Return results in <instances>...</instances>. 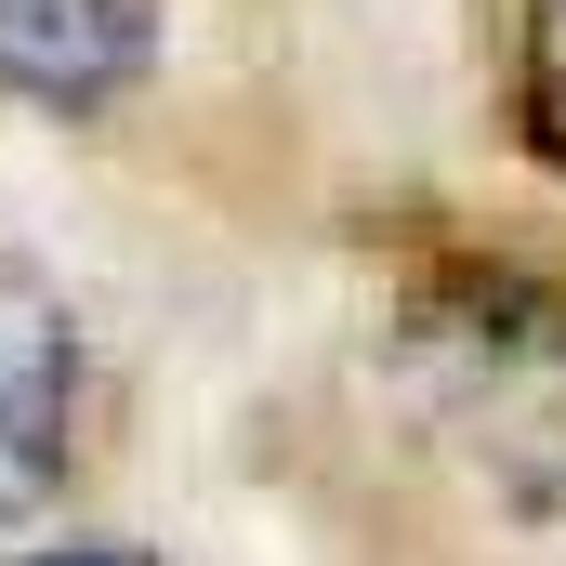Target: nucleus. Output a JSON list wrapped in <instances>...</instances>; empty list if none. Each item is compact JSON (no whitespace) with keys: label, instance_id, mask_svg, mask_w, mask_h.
Returning <instances> with one entry per match:
<instances>
[{"label":"nucleus","instance_id":"7ed1b4c3","mask_svg":"<svg viewBox=\"0 0 566 566\" xmlns=\"http://www.w3.org/2000/svg\"><path fill=\"white\" fill-rule=\"evenodd\" d=\"M514 145L566 185V0L514 13Z\"/></svg>","mask_w":566,"mask_h":566},{"label":"nucleus","instance_id":"20e7f679","mask_svg":"<svg viewBox=\"0 0 566 566\" xmlns=\"http://www.w3.org/2000/svg\"><path fill=\"white\" fill-rule=\"evenodd\" d=\"M13 566H171V554H145V541H53V554H13Z\"/></svg>","mask_w":566,"mask_h":566},{"label":"nucleus","instance_id":"f257e3e1","mask_svg":"<svg viewBox=\"0 0 566 566\" xmlns=\"http://www.w3.org/2000/svg\"><path fill=\"white\" fill-rule=\"evenodd\" d=\"M80 434H93V329L27 251H0V527L66 501Z\"/></svg>","mask_w":566,"mask_h":566},{"label":"nucleus","instance_id":"f03ea898","mask_svg":"<svg viewBox=\"0 0 566 566\" xmlns=\"http://www.w3.org/2000/svg\"><path fill=\"white\" fill-rule=\"evenodd\" d=\"M171 0H0V93L40 119H106L158 80Z\"/></svg>","mask_w":566,"mask_h":566}]
</instances>
